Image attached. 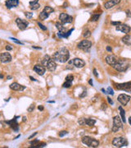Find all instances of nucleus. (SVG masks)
<instances>
[{
  "label": "nucleus",
  "mask_w": 131,
  "mask_h": 148,
  "mask_svg": "<svg viewBox=\"0 0 131 148\" xmlns=\"http://www.w3.org/2000/svg\"><path fill=\"white\" fill-rule=\"evenodd\" d=\"M69 58H70V53H69V50L66 48H61L59 49V51L56 52L52 55L53 60L62 63L68 62Z\"/></svg>",
  "instance_id": "1"
},
{
  "label": "nucleus",
  "mask_w": 131,
  "mask_h": 148,
  "mask_svg": "<svg viewBox=\"0 0 131 148\" xmlns=\"http://www.w3.org/2000/svg\"><path fill=\"white\" fill-rule=\"evenodd\" d=\"M55 25H56V27H57V29L60 32H66V29H65V27H64L63 24L61 23V21H57Z\"/></svg>",
  "instance_id": "22"
},
{
  "label": "nucleus",
  "mask_w": 131,
  "mask_h": 148,
  "mask_svg": "<svg viewBox=\"0 0 131 148\" xmlns=\"http://www.w3.org/2000/svg\"><path fill=\"white\" fill-rule=\"evenodd\" d=\"M25 16L26 17V18H28V19H30V18L33 17V13L29 12H25Z\"/></svg>",
  "instance_id": "33"
},
{
  "label": "nucleus",
  "mask_w": 131,
  "mask_h": 148,
  "mask_svg": "<svg viewBox=\"0 0 131 148\" xmlns=\"http://www.w3.org/2000/svg\"><path fill=\"white\" fill-rule=\"evenodd\" d=\"M30 79H31L32 81H34V82H37V80H36V79H34V77H30Z\"/></svg>",
  "instance_id": "51"
},
{
  "label": "nucleus",
  "mask_w": 131,
  "mask_h": 148,
  "mask_svg": "<svg viewBox=\"0 0 131 148\" xmlns=\"http://www.w3.org/2000/svg\"><path fill=\"white\" fill-rule=\"evenodd\" d=\"M5 49H6L7 51H11L12 49V46H11V45H6V47H5Z\"/></svg>",
  "instance_id": "42"
},
{
  "label": "nucleus",
  "mask_w": 131,
  "mask_h": 148,
  "mask_svg": "<svg viewBox=\"0 0 131 148\" xmlns=\"http://www.w3.org/2000/svg\"><path fill=\"white\" fill-rule=\"evenodd\" d=\"M120 2H121V0H109V1L104 3V7H105L106 9H110L114 6L120 3Z\"/></svg>",
  "instance_id": "17"
},
{
  "label": "nucleus",
  "mask_w": 131,
  "mask_h": 148,
  "mask_svg": "<svg viewBox=\"0 0 131 148\" xmlns=\"http://www.w3.org/2000/svg\"><path fill=\"white\" fill-rule=\"evenodd\" d=\"M49 13H48V12H45L44 10H43L42 12L39 13V18L40 20H45V19H47V18L49 17Z\"/></svg>",
  "instance_id": "23"
},
{
  "label": "nucleus",
  "mask_w": 131,
  "mask_h": 148,
  "mask_svg": "<svg viewBox=\"0 0 131 148\" xmlns=\"http://www.w3.org/2000/svg\"><path fill=\"white\" fill-rule=\"evenodd\" d=\"M130 36H129V35H126V36H125L122 38V41L124 42L125 45H130L131 43L130 42Z\"/></svg>",
  "instance_id": "25"
},
{
  "label": "nucleus",
  "mask_w": 131,
  "mask_h": 148,
  "mask_svg": "<svg viewBox=\"0 0 131 148\" xmlns=\"http://www.w3.org/2000/svg\"><path fill=\"white\" fill-rule=\"evenodd\" d=\"M100 17V14H93L91 16L89 21H97Z\"/></svg>",
  "instance_id": "27"
},
{
  "label": "nucleus",
  "mask_w": 131,
  "mask_h": 148,
  "mask_svg": "<svg viewBox=\"0 0 131 148\" xmlns=\"http://www.w3.org/2000/svg\"><path fill=\"white\" fill-rule=\"evenodd\" d=\"M47 68L49 71L50 72H54L56 68H57V63H56V61L53 60L52 58H51L50 60L49 61V63H47Z\"/></svg>",
  "instance_id": "20"
},
{
  "label": "nucleus",
  "mask_w": 131,
  "mask_h": 148,
  "mask_svg": "<svg viewBox=\"0 0 131 148\" xmlns=\"http://www.w3.org/2000/svg\"><path fill=\"white\" fill-rule=\"evenodd\" d=\"M16 23L17 24L18 28H19L21 31H25V30L27 28V26H29V22L26 20H22L21 18H17L16 19Z\"/></svg>",
  "instance_id": "10"
},
{
  "label": "nucleus",
  "mask_w": 131,
  "mask_h": 148,
  "mask_svg": "<svg viewBox=\"0 0 131 148\" xmlns=\"http://www.w3.org/2000/svg\"><path fill=\"white\" fill-rule=\"evenodd\" d=\"M74 80V76L72 74H68L66 77V81H68V82H73Z\"/></svg>",
  "instance_id": "31"
},
{
  "label": "nucleus",
  "mask_w": 131,
  "mask_h": 148,
  "mask_svg": "<svg viewBox=\"0 0 131 148\" xmlns=\"http://www.w3.org/2000/svg\"><path fill=\"white\" fill-rule=\"evenodd\" d=\"M77 47L78 49L84 51V52H89L90 48L92 47V42L88 40H84L77 45Z\"/></svg>",
  "instance_id": "5"
},
{
  "label": "nucleus",
  "mask_w": 131,
  "mask_h": 148,
  "mask_svg": "<svg viewBox=\"0 0 131 148\" xmlns=\"http://www.w3.org/2000/svg\"><path fill=\"white\" fill-rule=\"evenodd\" d=\"M71 85H72V82H68V81H66V82L63 83L62 87L64 88H69V87H71Z\"/></svg>",
  "instance_id": "30"
},
{
  "label": "nucleus",
  "mask_w": 131,
  "mask_h": 148,
  "mask_svg": "<svg viewBox=\"0 0 131 148\" xmlns=\"http://www.w3.org/2000/svg\"><path fill=\"white\" fill-rule=\"evenodd\" d=\"M81 141L83 142V144L86 145V146L89 147H97L99 146V142H98V140L92 138L88 136L83 137Z\"/></svg>",
  "instance_id": "3"
},
{
  "label": "nucleus",
  "mask_w": 131,
  "mask_h": 148,
  "mask_svg": "<svg viewBox=\"0 0 131 148\" xmlns=\"http://www.w3.org/2000/svg\"><path fill=\"white\" fill-rule=\"evenodd\" d=\"M26 118L24 117V118H23V122H26Z\"/></svg>",
  "instance_id": "54"
},
{
  "label": "nucleus",
  "mask_w": 131,
  "mask_h": 148,
  "mask_svg": "<svg viewBox=\"0 0 131 148\" xmlns=\"http://www.w3.org/2000/svg\"><path fill=\"white\" fill-rule=\"evenodd\" d=\"M89 83L91 85V86H93V81H92V79H90L89 81Z\"/></svg>",
  "instance_id": "50"
},
{
  "label": "nucleus",
  "mask_w": 131,
  "mask_h": 148,
  "mask_svg": "<svg viewBox=\"0 0 131 148\" xmlns=\"http://www.w3.org/2000/svg\"><path fill=\"white\" fill-rule=\"evenodd\" d=\"M34 109V104H31V105L28 108L27 110H28V112H31V111H33Z\"/></svg>",
  "instance_id": "40"
},
{
  "label": "nucleus",
  "mask_w": 131,
  "mask_h": 148,
  "mask_svg": "<svg viewBox=\"0 0 131 148\" xmlns=\"http://www.w3.org/2000/svg\"><path fill=\"white\" fill-rule=\"evenodd\" d=\"M19 117H15L13 119L10 120V121H6V123L8 125H10V127L12 128L14 131H18L19 127H18V123H17V118Z\"/></svg>",
  "instance_id": "13"
},
{
  "label": "nucleus",
  "mask_w": 131,
  "mask_h": 148,
  "mask_svg": "<svg viewBox=\"0 0 131 148\" xmlns=\"http://www.w3.org/2000/svg\"><path fill=\"white\" fill-rule=\"evenodd\" d=\"M44 10L46 12L49 13V14H50L51 12H54V9L52 8V7H49V6H46V7H45L44 8Z\"/></svg>",
  "instance_id": "28"
},
{
  "label": "nucleus",
  "mask_w": 131,
  "mask_h": 148,
  "mask_svg": "<svg viewBox=\"0 0 131 148\" xmlns=\"http://www.w3.org/2000/svg\"><path fill=\"white\" fill-rule=\"evenodd\" d=\"M38 26H39V27H40L43 31H47V27L46 26H44V25H43L42 23H40V22H38Z\"/></svg>",
  "instance_id": "35"
},
{
  "label": "nucleus",
  "mask_w": 131,
  "mask_h": 148,
  "mask_svg": "<svg viewBox=\"0 0 131 148\" xmlns=\"http://www.w3.org/2000/svg\"><path fill=\"white\" fill-rule=\"evenodd\" d=\"M51 59V58H50V56L49 55H45L44 58H43V59H42V64L44 66H46L47 65V63H49V61Z\"/></svg>",
  "instance_id": "26"
},
{
  "label": "nucleus",
  "mask_w": 131,
  "mask_h": 148,
  "mask_svg": "<svg viewBox=\"0 0 131 148\" xmlns=\"http://www.w3.org/2000/svg\"><path fill=\"white\" fill-rule=\"evenodd\" d=\"M118 109L120 110V113H121V118L122 122L125 123V122H126V119H125V111L122 109L121 106H120Z\"/></svg>",
  "instance_id": "24"
},
{
  "label": "nucleus",
  "mask_w": 131,
  "mask_h": 148,
  "mask_svg": "<svg viewBox=\"0 0 131 148\" xmlns=\"http://www.w3.org/2000/svg\"><path fill=\"white\" fill-rule=\"evenodd\" d=\"M90 36H91V32H90V31H89V30L85 31L84 33L83 34V36H84V38H89V37Z\"/></svg>",
  "instance_id": "32"
},
{
  "label": "nucleus",
  "mask_w": 131,
  "mask_h": 148,
  "mask_svg": "<svg viewBox=\"0 0 131 148\" xmlns=\"http://www.w3.org/2000/svg\"><path fill=\"white\" fill-rule=\"evenodd\" d=\"M93 74L95 75V77H98V72H97V70H96L95 68L93 69Z\"/></svg>",
  "instance_id": "47"
},
{
  "label": "nucleus",
  "mask_w": 131,
  "mask_h": 148,
  "mask_svg": "<svg viewBox=\"0 0 131 148\" xmlns=\"http://www.w3.org/2000/svg\"><path fill=\"white\" fill-rule=\"evenodd\" d=\"M12 61V56L9 53H2L0 54V62L2 63H7Z\"/></svg>",
  "instance_id": "11"
},
{
  "label": "nucleus",
  "mask_w": 131,
  "mask_h": 148,
  "mask_svg": "<svg viewBox=\"0 0 131 148\" xmlns=\"http://www.w3.org/2000/svg\"><path fill=\"white\" fill-rule=\"evenodd\" d=\"M106 92H108V93L110 94V95H111V96L114 95V91H113V90L111 89V87H109L107 88V91H106Z\"/></svg>",
  "instance_id": "36"
},
{
  "label": "nucleus",
  "mask_w": 131,
  "mask_h": 148,
  "mask_svg": "<svg viewBox=\"0 0 131 148\" xmlns=\"http://www.w3.org/2000/svg\"><path fill=\"white\" fill-rule=\"evenodd\" d=\"M129 67L130 65L126 60H125V59H118L117 63L112 68L115 70H116L117 72H125Z\"/></svg>",
  "instance_id": "2"
},
{
  "label": "nucleus",
  "mask_w": 131,
  "mask_h": 148,
  "mask_svg": "<svg viewBox=\"0 0 131 148\" xmlns=\"http://www.w3.org/2000/svg\"><path fill=\"white\" fill-rule=\"evenodd\" d=\"M116 30L118 31H121L125 34H128L130 31V26H129L126 24H121L119 26H116Z\"/></svg>",
  "instance_id": "12"
},
{
  "label": "nucleus",
  "mask_w": 131,
  "mask_h": 148,
  "mask_svg": "<svg viewBox=\"0 0 131 148\" xmlns=\"http://www.w3.org/2000/svg\"><path fill=\"white\" fill-rule=\"evenodd\" d=\"M34 71L37 74H39V76H43V75L45 73V72H46V68H45L44 66L37 64V65L34 67Z\"/></svg>",
  "instance_id": "14"
},
{
  "label": "nucleus",
  "mask_w": 131,
  "mask_h": 148,
  "mask_svg": "<svg viewBox=\"0 0 131 148\" xmlns=\"http://www.w3.org/2000/svg\"><path fill=\"white\" fill-rule=\"evenodd\" d=\"M121 24V21H111V25L113 26H119Z\"/></svg>",
  "instance_id": "37"
},
{
  "label": "nucleus",
  "mask_w": 131,
  "mask_h": 148,
  "mask_svg": "<svg viewBox=\"0 0 131 148\" xmlns=\"http://www.w3.org/2000/svg\"><path fill=\"white\" fill-rule=\"evenodd\" d=\"M18 4H19V0H7L6 2H5L7 8L8 9L17 7Z\"/></svg>",
  "instance_id": "19"
},
{
  "label": "nucleus",
  "mask_w": 131,
  "mask_h": 148,
  "mask_svg": "<svg viewBox=\"0 0 131 148\" xmlns=\"http://www.w3.org/2000/svg\"><path fill=\"white\" fill-rule=\"evenodd\" d=\"M117 60H118V58L114 55H108V56H106V63L109 64V65L111 67H113L115 64L117 63Z\"/></svg>",
  "instance_id": "15"
},
{
  "label": "nucleus",
  "mask_w": 131,
  "mask_h": 148,
  "mask_svg": "<svg viewBox=\"0 0 131 148\" xmlns=\"http://www.w3.org/2000/svg\"><path fill=\"white\" fill-rule=\"evenodd\" d=\"M87 96V92H86V91H83V93L81 94L80 96H79V98H84V97H85V96Z\"/></svg>",
  "instance_id": "39"
},
{
  "label": "nucleus",
  "mask_w": 131,
  "mask_h": 148,
  "mask_svg": "<svg viewBox=\"0 0 131 148\" xmlns=\"http://www.w3.org/2000/svg\"><path fill=\"white\" fill-rule=\"evenodd\" d=\"M102 91H103V93H106V91L105 90H104V89H102Z\"/></svg>",
  "instance_id": "53"
},
{
  "label": "nucleus",
  "mask_w": 131,
  "mask_h": 148,
  "mask_svg": "<svg viewBox=\"0 0 131 148\" xmlns=\"http://www.w3.org/2000/svg\"><path fill=\"white\" fill-rule=\"evenodd\" d=\"M84 119H85V125L89 126V127H93V126H94V124L96 123V120L93 119V118H84Z\"/></svg>",
  "instance_id": "21"
},
{
  "label": "nucleus",
  "mask_w": 131,
  "mask_h": 148,
  "mask_svg": "<svg viewBox=\"0 0 131 148\" xmlns=\"http://www.w3.org/2000/svg\"><path fill=\"white\" fill-rule=\"evenodd\" d=\"M37 134H38V133H37V132H35V133H34V134H32L31 136H30V137H29V139H32V138H34V136H36Z\"/></svg>",
  "instance_id": "44"
},
{
  "label": "nucleus",
  "mask_w": 131,
  "mask_h": 148,
  "mask_svg": "<svg viewBox=\"0 0 131 148\" xmlns=\"http://www.w3.org/2000/svg\"><path fill=\"white\" fill-rule=\"evenodd\" d=\"M10 88L13 91H22L26 89V87H24L22 85H20L17 82H13L10 85Z\"/></svg>",
  "instance_id": "18"
},
{
  "label": "nucleus",
  "mask_w": 131,
  "mask_h": 148,
  "mask_svg": "<svg viewBox=\"0 0 131 148\" xmlns=\"http://www.w3.org/2000/svg\"><path fill=\"white\" fill-rule=\"evenodd\" d=\"M73 65L78 68H82L85 66V62L84 60H82L81 58H76L73 59Z\"/></svg>",
  "instance_id": "16"
},
{
  "label": "nucleus",
  "mask_w": 131,
  "mask_h": 148,
  "mask_svg": "<svg viewBox=\"0 0 131 148\" xmlns=\"http://www.w3.org/2000/svg\"><path fill=\"white\" fill-rule=\"evenodd\" d=\"M67 133H68L67 131H61V132H60V133H59V137H60V138H63V137L65 135H66Z\"/></svg>",
  "instance_id": "34"
},
{
  "label": "nucleus",
  "mask_w": 131,
  "mask_h": 148,
  "mask_svg": "<svg viewBox=\"0 0 131 148\" xmlns=\"http://www.w3.org/2000/svg\"><path fill=\"white\" fill-rule=\"evenodd\" d=\"M30 7L31 10H37L39 9V7H40V4L39 3H35V4H33V5H30Z\"/></svg>",
  "instance_id": "29"
},
{
  "label": "nucleus",
  "mask_w": 131,
  "mask_h": 148,
  "mask_svg": "<svg viewBox=\"0 0 131 148\" xmlns=\"http://www.w3.org/2000/svg\"><path fill=\"white\" fill-rule=\"evenodd\" d=\"M120 128H123L122 120L120 116L116 115L113 118V127L111 128V131L113 133H117Z\"/></svg>",
  "instance_id": "4"
},
{
  "label": "nucleus",
  "mask_w": 131,
  "mask_h": 148,
  "mask_svg": "<svg viewBox=\"0 0 131 148\" xmlns=\"http://www.w3.org/2000/svg\"><path fill=\"white\" fill-rule=\"evenodd\" d=\"M59 20L62 24H68V23H72L73 17H72L71 16L68 15L67 13L62 12L61 13L59 16Z\"/></svg>",
  "instance_id": "8"
},
{
  "label": "nucleus",
  "mask_w": 131,
  "mask_h": 148,
  "mask_svg": "<svg viewBox=\"0 0 131 148\" xmlns=\"http://www.w3.org/2000/svg\"><path fill=\"white\" fill-rule=\"evenodd\" d=\"M115 87L117 90H121L128 92H131V82H125V83H121V84H116L115 83Z\"/></svg>",
  "instance_id": "7"
},
{
  "label": "nucleus",
  "mask_w": 131,
  "mask_h": 148,
  "mask_svg": "<svg viewBox=\"0 0 131 148\" xmlns=\"http://www.w3.org/2000/svg\"><path fill=\"white\" fill-rule=\"evenodd\" d=\"M38 1H39V0H33V1H30V5H33V4H35V3H38Z\"/></svg>",
  "instance_id": "43"
},
{
  "label": "nucleus",
  "mask_w": 131,
  "mask_h": 148,
  "mask_svg": "<svg viewBox=\"0 0 131 148\" xmlns=\"http://www.w3.org/2000/svg\"><path fill=\"white\" fill-rule=\"evenodd\" d=\"M107 100H108L109 104H113V101H112V99L110 97H107Z\"/></svg>",
  "instance_id": "46"
},
{
  "label": "nucleus",
  "mask_w": 131,
  "mask_h": 148,
  "mask_svg": "<svg viewBox=\"0 0 131 148\" xmlns=\"http://www.w3.org/2000/svg\"><path fill=\"white\" fill-rule=\"evenodd\" d=\"M11 40H12L13 41L16 42L17 44H19V45H23V43H21V41H19V40H17V39H16V38H11Z\"/></svg>",
  "instance_id": "38"
},
{
  "label": "nucleus",
  "mask_w": 131,
  "mask_h": 148,
  "mask_svg": "<svg viewBox=\"0 0 131 148\" xmlns=\"http://www.w3.org/2000/svg\"><path fill=\"white\" fill-rule=\"evenodd\" d=\"M106 108H107V105H106V104H105V103L102 104V109L105 110V109H106Z\"/></svg>",
  "instance_id": "41"
},
{
  "label": "nucleus",
  "mask_w": 131,
  "mask_h": 148,
  "mask_svg": "<svg viewBox=\"0 0 131 148\" xmlns=\"http://www.w3.org/2000/svg\"><path fill=\"white\" fill-rule=\"evenodd\" d=\"M129 123L131 125V117H130V118H129Z\"/></svg>",
  "instance_id": "52"
},
{
  "label": "nucleus",
  "mask_w": 131,
  "mask_h": 148,
  "mask_svg": "<svg viewBox=\"0 0 131 148\" xmlns=\"http://www.w3.org/2000/svg\"><path fill=\"white\" fill-rule=\"evenodd\" d=\"M7 78H8V80H10L11 78H12V77H10V76H8V77H7Z\"/></svg>",
  "instance_id": "55"
},
{
  "label": "nucleus",
  "mask_w": 131,
  "mask_h": 148,
  "mask_svg": "<svg viewBox=\"0 0 131 148\" xmlns=\"http://www.w3.org/2000/svg\"><path fill=\"white\" fill-rule=\"evenodd\" d=\"M112 144L116 147H123L128 146V142L125 138L119 137V138H115L112 141Z\"/></svg>",
  "instance_id": "6"
},
{
  "label": "nucleus",
  "mask_w": 131,
  "mask_h": 148,
  "mask_svg": "<svg viewBox=\"0 0 131 148\" xmlns=\"http://www.w3.org/2000/svg\"><path fill=\"white\" fill-rule=\"evenodd\" d=\"M126 15H127L128 17H131V12H130V10H127L126 11Z\"/></svg>",
  "instance_id": "45"
},
{
  "label": "nucleus",
  "mask_w": 131,
  "mask_h": 148,
  "mask_svg": "<svg viewBox=\"0 0 131 148\" xmlns=\"http://www.w3.org/2000/svg\"><path fill=\"white\" fill-rule=\"evenodd\" d=\"M106 50L109 51V52H111V51H112V49H111V48L110 46H107V47H106Z\"/></svg>",
  "instance_id": "48"
},
{
  "label": "nucleus",
  "mask_w": 131,
  "mask_h": 148,
  "mask_svg": "<svg viewBox=\"0 0 131 148\" xmlns=\"http://www.w3.org/2000/svg\"><path fill=\"white\" fill-rule=\"evenodd\" d=\"M130 99H131L130 96L126 95V94H121V95H119L118 97H117V100H118L122 105H126L128 102L130 100Z\"/></svg>",
  "instance_id": "9"
},
{
  "label": "nucleus",
  "mask_w": 131,
  "mask_h": 148,
  "mask_svg": "<svg viewBox=\"0 0 131 148\" xmlns=\"http://www.w3.org/2000/svg\"><path fill=\"white\" fill-rule=\"evenodd\" d=\"M0 77H1V78H2V75H0Z\"/></svg>",
  "instance_id": "56"
},
{
  "label": "nucleus",
  "mask_w": 131,
  "mask_h": 148,
  "mask_svg": "<svg viewBox=\"0 0 131 148\" xmlns=\"http://www.w3.org/2000/svg\"><path fill=\"white\" fill-rule=\"evenodd\" d=\"M38 109H39V110H41V111H42V110H44V107H43L42 105H39V106L38 107Z\"/></svg>",
  "instance_id": "49"
}]
</instances>
